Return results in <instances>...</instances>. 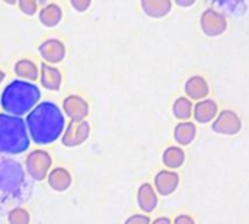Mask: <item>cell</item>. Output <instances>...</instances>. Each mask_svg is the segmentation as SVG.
<instances>
[{
    "label": "cell",
    "mask_w": 249,
    "mask_h": 224,
    "mask_svg": "<svg viewBox=\"0 0 249 224\" xmlns=\"http://www.w3.org/2000/svg\"><path fill=\"white\" fill-rule=\"evenodd\" d=\"M175 3L178 6H181V7H188V6H194L196 4V0H187V1L185 0H177Z\"/></svg>",
    "instance_id": "obj_28"
},
{
    "label": "cell",
    "mask_w": 249,
    "mask_h": 224,
    "mask_svg": "<svg viewBox=\"0 0 249 224\" xmlns=\"http://www.w3.org/2000/svg\"><path fill=\"white\" fill-rule=\"evenodd\" d=\"M38 19L44 26L54 28L63 19V9L57 3H47L38 10Z\"/></svg>",
    "instance_id": "obj_20"
},
{
    "label": "cell",
    "mask_w": 249,
    "mask_h": 224,
    "mask_svg": "<svg viewBox=\"0 0 249 224\" xmlns=\"http://www.w3.org/2000/svg\"><path fill=\"white\" fill-rule=\"evenodd\" d=\"M47 182H48V187L53 191H55V192H66L71 187L73 176H71L70 171H67L66 168H54L48 173Z\"/></svg>",
    "instance_id": "obj_16"
},
{
    "label": "cell",
    "mask_w": 249,
    "mask_h": 224,
    "mask_svg": "<svg viewBox=\"0 0 249 224\" xmlns=\"http://www.w3.org/2000/svg\"><path fill=\"white\" fill-rule=\"evenodd\" d=\"M179 181H181V178H179V175L175 171L163 169V171H159L155 175L153 188L158 192V195L168 197V195H172L178 190Z\"/></svg>",
    "instance_id": "obj_11"
},
{
    "label": "cell",
    "mask_w": 249,
    "mask_h": 224,
    "mask_svg": "<svg viewBox=\"0 0 249 224\" xmlns=\"http://www.w3.org/2000/svg\"><path fill=\"white\" fill-rule=\"evenodd\" d=\"M39 82H41V86L44 89L51 90V92H57V90H60L61 82H63L61 71L54 66H50L47 63H41V66H39Z\"/></svg>",
    "instance_id": "obj_15"
},
{
    "label": "cell",
    "mask_w": 249,
    "mask_h": 224,
    "mask_svg": "<svg viewBox=\"0 0 249 224\" xmlns=\"http://www.w3.org/2000/svg\"><path fill=\"white\" fill-rule=\"evenodd\" d=\"M162 162L168 171H177L185 163V152L179 146H169L162 155Z\"/></svg>",
    "instance_id": "obj_21"
},
{
    "label": "cell",
    "mask_w": 249,
    "mask_h": 224,
    "mask_svg": "<svg viewBox=\"0 0 249 224\" xmlns=\"http://www.w3.org/2000/svg\"><path fill=\"white\" fill-rule=\"evenodd\" d=\"M25 124L31 141L38 146H47L61 138L66 128V117L55 102L42 101L26 115Z\"/></svg>",
    "instance_id": "obj_1"
},
{
    "label": "cell",
    "mask_w": 249,
    "mask_h": 224,
    "mask_svg": "<svg viewBox=\"0 0 249 224\" xmlns=\"http://www.w3.org/2000/svg\"><path fill=\"white\" fill-rule=\"evenodd\" d=\"M90 136V124L88 121L83 122H69L61 136V144L64 147L73 149L82 146Z\"/></svg>",
    "instance_id": "obj_9"
},
{
    "label": "cell",
    "mask_w": 249,
    "mask_h": 224,
    "mask_svg": "<svg viewBox=\"0 0 249 224\" xmlns=\"http://www.w3.org/2000/svg\"><path fill=\"white\" fill-rule=\"evenodd\" d=\"M4 79H6V73H4V70H1V69H0V85L4 82Z\"/></svg>",
    "instance_id": "obj_30"
},
{
    "label": "cell",
    "mask_w": 249,
    "mask_h": 224,
    "mask_svg": "<svg viewBox=\"0 0 249 224\" xmlns=\"http://www.w3.org/2000/svg\"><path fill=\"white\" fill-rule=\"evenodd\" d=\"M140 6L144 15L153 19H162L168 16L172 10L171 0H142Z\"/></svg>",
    "instance_id": "obj_18"
},
{
    "label": "cell",
    "mask_w": 249,
    "mask_h": 224,
    "mask_svg": "<svg viewBox=\"0 0 249 224\" xmlns=\"http://www.w3.org/2000/svg\"><path fill=\"white\" fill-rule=\"evenodd\" d=\"M7 223L9 224H29L31 214L23 207H15L7 213Z\"/></svg>",
    "instance_id": "obj_23"
},
{
    "label": "cell",
    "mask_w": 249,
    "mask_h": 224,
    "mask_svg": "<svg viewBox=\"0 0 249 224\" xmlns=\"http://www.w3.org/2000/svg\"><path fill=\"white\" fill-rule=\"evenodd\" d=\"M152 223V220H150V217L147 216V214H133V216H130L124 224H150Z\"/></svg>",
    "instance_id": "obj_25"
},
{
    "label": "cell",
    "mask_w": 249,
    "mask_h": 224,
    "mask_svg": "<svg viewBox=\"0 0 249 224\" xmlns=\"http://www.w3.org/2000/svg\"><path fill=\"white\" fill-rule=\"evenodd\" d=\"M61 111L70 122H83L89 117L90 106L85 98L79 95H69L63 99Z\"/></svg>",
    "instance_id": "obj_8"
},
{
    "label": "cell",
    "mask_w": 249,
    "mask_h": 224,
    "mask_svg": "<svg viewBox=\"0 0 249 224\" xmlns=\"http://www.w3.org/2000/svg\"><path fill=\"white\" fill-rule=\"evenodd\" d=\"M19 10L26 16H34L39 10V3L36 0H19L18 1Z\"/></svg>",
    "instance_id": "obj_24"
},
{
    "label": "cell",
    "mask_w": 249,
    "mask_h": 224,
    "mask_svg": "<svg viewBox=\"0 0 249 224\" xmlns=\"http://www.w3.org/2000/svg\"><path fill=\"white\" fill-rule=\"evenodd\" d=\"M26 175V171L18 160L0 155V213L6 210L9 213L29 200L32 185Z\"/></svg>",
    "instance_id": "obj_2"
},
{
    "label": "cell",
    "mask_w": 249,
    "mask_h": 224,
    "mask_svg": "<svg viewBox=\"0 0 249 224\" xmlns=\"http://www.w3.org/2000/svg\"><path fill=\"white\" fill-rule=\"evenodd\" d=\"M200 28L206 36H220L228 31V17L223 12L209 7L200 16Z\"/></svg>",
    "instance_id": "obj_6"
},
{
    "label": "cell",
    "mask_w": 249,
    "mask_h": 224,
    "mask_svg": "<svg viewBox=\"0 0 249 224\" xmlns=\"http://www.w3.org/2000/svg\"><path fill=\"white\" fill-rule=\"evenodd\" d=\"M212 130L220 136H236L242 130V120L235 111L223 109L212 122Z\"/></svg>",
    "instance_id": "obj_7"
},
{
    "label": "cell",
    "mask_w": 249,
    "mask_h": 224,
    "mask_svg": "<svg viewBox=\"0 0 249 224\" xmlns=\"http://www.w3.org/2000/svg\"><path fill=\"white\" fill-rule=\"evenodd\" d=\"M159 204L158 192L155 191L153 185L149 182H144L139 187L137 191V206L144 214H150L156 210Z\"/></svg>",
    "instance_id": "obj_13"
},
{
    "label": "cell",
    "mask_w": 249,
    "mask_h": 224,
    "mask_svg": "<svg viewBox=\"0 0 249 224\" xmlns=\"http://www.w3.org/2000/svg\"><path fill=\"white\" fill-rule=\"evenodd\" d=\"M23 165H25V171L29 175V178L35 182H41V181L47 179L48 173L51 172L53 157L47 150L36 149V150L28 153Z\"/></svg>",
    "instance_id": "obj_5"
},
{
    "label": "cell",
    "mask_w": 249,
    "mask_h": 224,
    "mask_svg": "<svg viewBox=\"0 0 249 224\" xmlns=\"http://www.w3.org/2000/svg\"><path fill=\"white\" fill-rule=\"evenodd\" d=\"M90 4H92L90 0H70V6H71L76 12H79V13L86 12V10L90 7Z\"/></svg>",
    "instance_id": "obj_26"
},
{
    "label": "cell",
    "mask_w": 249,
    "mask_h": 224,
    "mask_svg": "<svg viewBox=\"0 0 249 224\" xmlns=\"http://www.w3.org/2000/svg\"><path fill=\"white\" fill-rule=\"evenodd\" d=\"M219 115V106L216 103V101L213 99H204L200 101L194 105L193 109V118L196 122L198 124H209L213 122L216 120V117Z\"/></svg>",
    "instance_id": "obj_14"
},
{
    "label": "cell",
    "mask_w": 249,
    "mask_h": 224,
    "mask_svg": "<svg viewBox=\"0 0 249 224\" xmlns=\"http://www.w3.org/2000/svg\"><path fill=\"white\" fill-rule=\"evenodd\" d=\"M184 90H185V95L190 101H204L207 99L209 93H210V86H209V82L203 77V76H191L187 82H185V86H184Z\"/></svg>",
    "instance_id": "obj_12"
},
{
    "label": "cell",
    "mask_w": 249,
    "mask_h": 224,
    "mask_svg": "<svg viewBox=\"0 0 249 224\" xmlns=\"http://www.w3.org/2000/svg\"><path fill=\"white\" fill-rule=\"evenodd\" d=\"M172 224H196V220L190 214H179L172 222Z\"/></svg>",
    "instance_id": "obj_27"
},
{
    "label": "cell",
    "mask_w": 249,
    "mask_h": 224,
    "mask_svg": "<svg viewBox=\"0 0 249 224\" xmlns=\"http://www.w3.org/2000/svg\"><path fill=\"white\" fill-rule=\"evenodd\" d=\"M41 101V89L35 83L19 79L7 83L0 95V108L13 117L28 115Z\"/></svg>",
    "instance_id": "obj_3"
},
{
    "label": "cell",
    "mask_w": 249,
    "mask_h": 224,
    "mask_svg": "<svg viewBox=\"0 0 249 224\" xmlns=\"http://www.w3.org/2000/svg\"><path fill=\"white\" fill-rule=\"evenodd\" d=\"M13 71H15L16 77L23 82L34 83L39 79V66L29 58L18 60L13 66Z\"/></svg>",
    "instance_id": "obj_17"
},
{
    "label": "cell",
    "mask_w": 249,
    "mask_h": 224,
    "mask_svg": "<svg viewBox=\"0 0 249 224\" xmlns=\"http://www.w3.org/2000/svg\"><path fill=\"white\" fill-rule=\"evenodd\" d=\"M197 136V125L193 121H182L178 122L174 128V138L179 147L190 146Z\"/></svg>",
    "instance_id": "obj_19"
},
{
    "label": "cell",
    "mask_w": 249,
    "mask_h": 224,
    "mask_svg": "<svg viewBox=\"0 0 249 224\" xmlns=\"http://www.w3.org/2000/svg\"><path fill=\"white\" fill-rule=\"evenodd\" d=\"M193 109H194V103L187 96H179L172 103V114L179 122L190 121V118L193 117Z\"/></svg>",
    "instance_id": "obj_22"
},
{
    "label": "cell",
    "mask_w": 249,
    "mask_h": 224,
    "mask_svg": "<svg viewBox=\"0 0 249 224\" xmlns=\"http://www.w3.org/2000/svg\"><path fill=\"white\" fill-rule=\"evenodd\" d=\"M150 224H172V222L168 217H158V219H155Z\"/></svg>",
    "instance_id": "obj_29"
},
{
    "label": "cell",
    "mask_w": 249,
    "mask_h": 224,
    "mask_svg": "<svg viewBox=\"0 0 249 224\" xmlns=\"http://www.w3.org/2000/svg\"><path fill=\"white\" fill-rule=\"evenodd\" d=\"M31 146L23 118L0 114V155H20Z\"/></svg>",
    "instance_id": "obj_4"
},
{
    "label": "cell",
    "mask_w": 249,
    "mask_h": 224,
    "mask_svg": "<svg viewBox=\"0 0 249 224\" xmlns=\"http://www.w3.org/2000/svg\"><path fill=\"white\" fill-rule=\"evenodd\" d=\"M38 52H39L41 58L44 60V63L54 66V64H58L64 60L66 45L63 44V41H60L57 38H48L39 44Z\"/></svg>",
    "instance_id": "obj_10"
}]
</instances>
